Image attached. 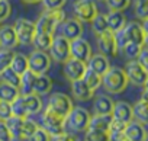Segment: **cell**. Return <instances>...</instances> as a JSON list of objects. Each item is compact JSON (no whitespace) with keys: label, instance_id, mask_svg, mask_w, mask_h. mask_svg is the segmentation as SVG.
Wrapping results in <instances>:
<instances>
[{"label":"cell","instance_id":"cell-12","mask_svg":"<svg viewBox=\"0 0 148 141\" xmlns=\"http://www.w3.org/2000/svg\"><path fill=\"white\" fill-rule=\"evenodd\" d=\"M92 55H93L92 54V47L84 38L80 36V38H76V39L70 41V58L87 63Z\"/></svg>","mask_w":148,"mask_h":141},{"label":"cell","instance_id":"cell-56","mask_svg":"<svg viewBox=\"0 0 148 141\" xmlns=\"http://www.w3.org/2000/svg\"><path fill=\"white\" fill-rule=\"evenodd\" d=\"M99 2H106V0H99Z\"/></svg>","mask_w":148,"mask_h":141},{"label":"cell","instance_id":"cell-51","mask_svg":"<svg viewBox=\"0 0 148 141\" xmlns=\"http://www.w3.org/2000/svg\"><path fill=\"white\" fill-rule=\"evenodd\" d=\"M142 28H144V31H145V34H148V19H145V21H142Z\"/></svg>","mask_w":148,"mask_h":141},{"label":"cell","instance_id":"cell-7","mask_svg":"<svg viewBox=\"0 0 148 141\" xmlns=\"http://www.w3.org/2000/svg\"><path fill=\"white\" fill-rule=\"evenodd\" d=\"M29 70L35 74H47V72L51 67V57L47 54V51L35 50L28 57Z\"/></svg>","mask_w":148,"mask_h":141},{"label":"cell","instance_id":"cell-52","mask_svg":"<svg viewBox=\"0 0 148 141\" xmlns=\"http://www.w3.org/2000/svg\"><path fill=\"white\" fill-rule=\"evenodd\" d=\"M23 3H36V2H41V0H22Z\"/></svg>","mask_w":148,"mask_h":141},{"label":"cell","instance_id":"cell-1","mask_svg":"<svg viewBox=\"0 0 148 141\" xmlns=\"http://www.w3.org/2000/svg\"><path fill=\"white\" fill-rule=\"evenodd\" d=\"M129 85L125 70L121 67H109V70L102 76V86L106 92L112 95L122 93Z\"/></svg>","mask_w":148,"mask_h":141},{"label":"cell","instance_id":"cell-48","mask_svg":"<svg viewBox=\"0 0 148 141\" xmlns=\"http://www.w3.org/2000/svg\"><path fill=\"white\" fill-rule=\"evenodd\" d=\"M109 141H129L123 131H109Z\"/></svg>","mask_w":148,"mask_h":141},{"label":"cell","instance_id":"cell-21","mask_svg":"<svg viewBox=\"0 0 148 141\" xmlns=\"http://www.w3.org/2000/svg\"><path fill=\"white\" fill-rule=\"evenodd\" d=\"M22 100L26 109L28 116L36 115L42 111V99L39 95L36 93H31V95H22Z\"/></svg>","mask_w":148,"mask_h":141},{"label":"cell","instance_id":"cell-26","mask_svg":"<svg viewBox=\"0 0 148 141\" xmlns=\"http://www.w3.org/2000/svg\"><path fill=\"white\" fill-rule=\"evenodd\" d=\"M112 119H113L112 115H93V116L90 118L89 128L100 129V131H108V132H109Z\"/></svg>","mask_w":148,"mask_h":141},{"label":"cell","instance_id":"cell-39","mask_svg":"<svg viewBox=\"0 0 148 141\" xmlns=\"http://www.w3.org/2000/svg\"><path fill=\"white\" fill-rule=\"evenodd\" d=\"M106 5L110 12H123L129 8L131 0H106Z\"/></svg>","mask_w":148,"mask_h":141},{"label":"cell","instance_id":"cell-34","mask_svg":"<svg viewBox=\"0 0 148 141\" xmlns=\"http://www.w3.org/2000/svg\"><path fill=\"white\" fill-rule=\"evenodd\" d=\"M84 141H109V132L87 128L84 131Z\"/></svg>","mask_w":148,"mask_h":141},{"label":"cell","instance_id":"cell-3","mask_svg":"<svg viewBox=\"0 0 148 141\" xmlns=\"http://www.w3.org/2000/svg\"><path fill=\"white\" fill-rule=\"evenodd\" d=\"M64 19H65V13L61 9H58V10H47L35 22L36 32H44V34L54 35L57 28L64 22Z\"/></svg>","mask_w":148,"mask_h":141},{"label":"cell","instance_id":"cell-17","mask_svg":"<svg viewBox=\"0 0 148 141\" xmlns=\"http://www.w3.org/2000/svg\"><path fill=\"white\" fill-rule=\"evenodd\" d=\"M125 135L129 141H144L145 140V135H147V129H145V125L132 119L131 122L126 124L125 127Z\"/></svg>","mask_w":148,"mask_h":141},{"label":"cell","instance_id":"cell-35","mask_svg":"<svg viewBox=\"0 0 148 141\" xmlns=\"http://www.w3.org/2000/svg\"><path fill=\"white\" fill-rule=\"evenodd\" d=\"M0 79H2L3 83L12 85V86H15V87H19V85H21V76H19L16 72H13L10 67L6 68L5 72L0 73Z\"/></svg>","mask_w":148,"mask_h":141},{"label":"cell","instance_id":"cell-15","mask_svg":"<svg viewBox=\"0 0 148 141\" xmlns=\"http://www.w3.org/2000/svg\"><path fill=\"white\" fill-rule=\"evenodd\" d=\"M60 28H61V35L64 38H67L68 41L80 38L83 34V22L79 21L77 18L64 19V22L60 25Z\"/></svg>","mask_w":148,"mask_h":141},{"label":"cell","instance_id":"cell-41","mask_svg":"<svg viewBox=\"0 0 148 141\" xmlns=\"http://www.w3.org/2000/svg\"><path fill=\"white\" fill-rule=\"evenodd\" d=\"M12 13V6L9 0H0V23H3Z\"/></svg>","mask_w":148,"mask_h":141},{"label":"cell","instance_id":"cell-28","mask_svg":"<svg viewBox=\"0 0 148 141\" xmlns=\"http://www.w3.org/2000/svg\"><path fill=\"white\" fill-rule=\"evenodd\" d=\"M19 95H21L19 87H15V86L8 85V83H3V82L0 83V100L12 103Z\"/></svg>","mask_w":148,"mask_h":141},{"label":"cell","instance_id":"cell-47","mask_svg":"<svg viewBox=\"0 0 148 141\" xmlns=\"http://www.w3.org/2000/svg\"><path fill=\"white\" fill-rule=\"evenodd\" d=\"M136 61L144 67V70L148 73V47H147V48H144V47H142V50H141V52H139V55H138Z\"/></svg>","mask_w":148,"mask_h":141},{"label":"cell","instance_id":"cell-40","mask_svg":"<svg viewBox=\"0 0 148 141\" xmlns=\"http://www.w3.org/2000/svg\"><path fill=\"white\" fill-rule=\"evenodd\" d=\"M135 15L138 19H148V2L147 0H135Z\"/></svg>","mask_w":148,"mask_h":141},{"label":"cell","instance_id":"cell-9","mask_svg":"<svg viewBox=\"0 0 148 141\" xmlns=\"http://www.w3.org/2000/svg\"><path fill=\"white\" fill-rule=\"evenodd\" d=\"M73 10L76 18L82 22H92L93 18L99 13L97 6L93 0H76L73 5Z\"/></svg>","mask_w":148,"mask_h":141},{"label":"cell","instance_id":"cell-55","mask_svg":"<svg viewBox=\"0 0 148 141\" xmlns=\"http://www.w3.org/2000/svg\"><path fill=\"white\" fill-rule=\"evenodd\" d=\"M144 141H148V131H147V135H145V140Z\"/></svg>","mask_w":148,"mask_h":141},{"label":"cell","instance_id":"cell-11","mask_svg":"<svg viewBox=\"0 0 148 141\" xmlns=\"http://www.w3.org/2000/svg\"><path fill=\"white\" fill-rule=\"evenodd\" d=\"M125 73L128 77V82L135 85V86H142L145 85L147 79H148V73L144 70V67L136 61V60H129L125 65Z\"/></svg>","mask_w":148,"mask_h":141},{"label":"cell","instance_id":"cell-2","mask_svg":"<svg viewBox=\"0 0 148 141\" xmlns=\"http://www.w3.org/2000/svg\"><path fill=\"white\" fill-rule=\"evenodd\" d=\"M118 48H122L126 42H135L139 45H144L145 39V31L141 23L138 22H128L121 31L115 32Z\"/></svg>","mask_w":148,"mask_h":141},{"label":"cell","instance_id":"cell-31","mask_svg":"<svg viewBox=\"0 0 148 141\" xmlns=\"http://www.w3.org/2000/svg\"><path fill=\"white\" fill-rule=\"evenodd\" d=\"M52 39H54V35L44 34V32H36V35H35L32 44L35 45V50H39V51H48V50L51 48Z\"/></svg>","mask_w":148,"mask_h":141},{"label":"cell","instance_id":"cell-53","mask_svg":"<svg viewBox=\"0 0 148 141\" xmlns=\"http://www.w3.org/2000/svg\"><path fill=\"white\" fill-rule=\"evenodd\" d=\"M144 45L148 47V34H145V39H144Z\"/></svg>","mask_w":148,"mask_h":141},{"label":"cell","instance_id":"cell-36","mask_svg":"<svg viewBox=\"0 0 148 141\" xmlns=\"http://www.w3.org/2000/svg\"><path fill=\"white\" fill-rule=\"evenodd\" d=\"M142 47L144 45H139V44H135V42H126L122 47V51H123V54L128 60H136L141 50H142Z\"/></svg>","mask_w":148,"mask_h":141},{"label":"cell","instance_id":"cell-30","mask_svg":"<svg viewBox=\"0 0 148 141\" xmlns=\"http://www.w3.org/2000/svg\"><path fill=\"white\" fill-rule=\"evenodd\" d=\"M10 68L13 72H16L19 76H22L26 70H29V64H28V57L22 52H16L13 55V60H12V64H10Z\"/></svg>","mask_w":148,"mask_h":141},{"label":"cell","instance_id":"cell-38","mask_svg":"<svg viewBox=\"0 0 148 141\" xmlns=\"http://www.w3.org/2000/svg\"><path fill=\"white\" fill-rule=\"evenodd\" d=\"M38 129V124L31 119V116L23 118V125H22V140H28L35 131Z\"/></svg>","mask_w":148,"mask_h":141},{"label":"cell","instance_id":"cell-25","mask_svg":"<svg viewBox=\"0 0 148 141\" xmlns=\"http://www.w3.org/2000/svg\"><path fill=\"white\" fill-rule=\"evenodd\" d=\"M52 89V79L47 74H36V80H35V87H34V93L36 95H48Z\"/></svg>","mask_w":148,"mask_h":141},{"label":"cell","instance_id":"cell-46","mask_svg":"<svg viewBox=\"0 0 148 141\" xmlns=\"http://www.w3.org/2000/svg\"><path fill=\"white\" fill-rule=\"evenodd\" d=\"M51 141H80V138H77L74 134H68V132H61L57 135L51 137Z\"/></svg>","mask_w":148,"mask_h":141},{"label":"cell","instance_id":"cell-33","mask_svg":"<svg viewBox=\"0 0 148 141\" xmlns=\"http://www.w3.org/2000/svg\"><path fill=\"white\" fill-rule=\"evenodd\" d=\"M90 23H92V29L96 35H100V34H103L105 31L109 29L108 28V19H106L105 13H97Z\"/></svg>","mask_w":148,"mask_h":141},{"label":"cell","instance_id":"cell-5","mask_svg":"<svg viewBox=\"0 0 148 141\" xmlns=\"http://www.w3.org/2000/svg\"><path fill=\"white\" fill-rule=\"evenodd\" d=\"M41 127L52 137L57 134L64 132L65 129V118L61 115H57L49 108H45V111L41 115Z\"/></svg>","mask_w":148,"mask_h":141},{"label":"cell","instance_id":"cell-50","mask_svg":"<svg viewBox=\"0 0 148 141\" xmlns=\"http://www.w3.org/2000/svg\"><path fill=\"white\" fill-rule=\"evenodd\" d=\"M141 99L148 103V89H144V92H142V95H141Z\"/></svg>","mask_w":148,"mask_h":141},{"label":"cell","instance_id":"cell-22","mask_svg":"<svg viewBox=\"0 0 148 141\" xmlns=\"http://www.w3.org/2000/svg\"><path fill=\"white\" fill-rule=\"evenodd\" d=\"M113 105H115V102L109 96H106V95L97 96L95 99V103H93L95 115H112Z\"/></svg>","mask_w":148,"mask_h":141},{"label":"cell","instance_id":"cell-49","mask_svg":"<svg viewBox=\"0 0 148 141\" xmlns=\"http://www.w3.org/2000/svg\"><path fill=\"white\" fill-rule=\"evenodd\" d=\"M125 127H126V124H123L121 121H116V119H112L109 131H125Z\"/></svg>","mask_w":148,"mask_h":141},{"label":"cell","instance_id":"cell-37","mask_svg":"<svg viewBox=\"0 0 148 141\" xmlns=\"http://www.w3.org/2000/svg\"><path fill=\"white\" fill-rule=\"evenodd\" d=\"M15 52H12V50H6V48H0V73L5 72L6 68L10 67L12 60H13Z\"/></svg>","mask_w":148,"mask_h":141},{"label":"cell","instance_id":"cell-43","mask_svg":"<svg viewBox=\"0 0 148 141\" xmlns=\"http://www.w3.org/2000/svg\"><path fill=\"white\" fill-rule=\"evenodd\" d=\"M45 10H58L61 9L67 0H41Z\"/></svg>","mask_w":148,"mask_h":141},{"label":"cell","instance_id":"cell-18","mask_svg":"<svg viewBox=\"0 0 148 141\" xmlns=\"http://www.w3.org/2000/svg\"><path fill=\"white\" fill-rule=\"evenodd\" d=\"M71 93L74 95V98H76L77 100H90L95 95V90H92L83 79H79V80H74L71 82Z\"/></svg>","mask_w":148,"mask_h":141},{"label":"cell","instance_id":"cell-27","mask_svg":"<svg viewBox=\"0 0 148 141\" xmlns=\"http://www.w3.org/2000/svg\"><path fill=\"white\" fill-rule=\"evenodd\" d=\"M132 109H134V119L147 125L148 124V103L139 99L138 102H135V105H132Z\"/></svg>","mask_w":148,"mask_h":141},{"label":"cell","instance_id":"cell-16","mask_svg":"<svg viewBox=\"0 0 148 141\" xmlns=\"http://www.w3.org/2000/svg\"><path fill=\"white\" fill-rule=\"evenodd\" d=\"M112 118L116 121H121L123 124H128L134 119V109L132 105L125 102V100H118L113 105V111H112Z\"/></svg>","mask_w":148,"mask_h":141},{"label":"cell","instance_id":"cell-42","mask_svg":"<svg viewBox=\"0 0 148 141\" xmlns=\"http://www.w3.org/2000/svg\"><path fill=\"white\" fill-rule=\"evenodd\" d=\"M28 141H51V135L42 127H38V129L28 138Z\"/></svg>","mask_w":148,"mask_h":141},{"label":"cell","instance_id":"cell-44","mask_svg":"<svg viewBox=\"0 0 148 141\" xmlns=\"http://www.w3.org/2000/svg\"><path fill=\"white\" fill-rule=\"evenodd\" d=\"M12 116V106L9 102L0 100V121H8Z\"/></svg>","mask_w":148,"mask_h":141},{"label":"cell","instance_id":"cell-58","mask_svg":"<svg viewBox=\"0 0 148 141\" xmlns=\"http://www.w3.org/2000/svg\"><path fill=\"white\" fill-rule=\"evenodd\" d=\"M0 48H2V47H0Z\"/></svg>","mask_w":148,"mask_h":141},{"label":"cell","instance_id":"cell-19","mask_svg":"<svg viewBox=\"0 0 148 141\" xmlns=\"http://www.w3.org/2000/svg\"><path fill=\"white\" fill-rule=\"evenodd\" d=\"M18 45H19V41H18V36H16L13 26L5 25L0 28V47L6 48V50H12Z\"/></svg>","mask_w":148,"mask_h":141},{"label":"cell","instance_id":"cell-32","mask_svg":"<svg viewBox=\"0 0 148 141\" xmlns=\"http://www.w3.org/2000/svg\"><path fill=\"white\" fill-rule=\"evenodd\" d=\"M83 80H84V83H86L92 90H96L97 87L102 86V76H99L96 72H93V70L89 68V67H87V70L84 72Z\"/></svg>","mask_w":148,"mask_h":141},{"label":"cell","instance_id":"cell-57","mask_svg":"<svg viewBox=\"0 0 148 141\" xmlns=\"http://www.w3.org/2000/svg\"><path fill=\"white\" fill-rule=\"evenodd\" d=\"M147 2H148V0H147Z\"/></svg>","mask_w":148,"mask_h":141},{"label":"cell","instance_id":"cell-4","mask_svg":"<svg viewBox=\"0 0 148 141\" xmlns=\"http://www.w3.org/2000/svg\"><path fill=\"white\" fill-rule=\"evenodd\" d=\"M90 112L82 106H74L71 112L65 118V127H68L73 132H84L90 124Z\"/></svg>","mask_w":148,"mask_h":141},{"label":"cell","instance_id":"cell-45","mask_svg":"<svg viewBox=\"0 0 148 141\" xmlns=\"http://www.w3.org/2000/svg\"><path fill=\"white\" fill-rule=\"evenodd\" d=\"M0 141H13L10 129L8 128L5 121H0Z\"/></svg>","mask_w":148,"mask_h":141},{"label":"cell","instance_id":"cell-6","mask_svg":"<svg viewBox=\"0 0 148 141\" xmlns=\"http://www.w3.org/2000/svg\"><path fill=\"white\" fill-rule=\"evenodd\" d=\"M13 28H15V32H16L19 44L29 45V44L34 42V38L36 35V26H35V23L32 21L25 19V18H19L15 22Z\"/></svg>","mask_w":148,"mask_h":141},{"label":"cell","instance_id":"cell-24","mask_svg":"<svg viewBox=\"0 0 148 141\" xmlns=\"http://www.w3.org/2000/svg\"><path fill=\"white\" fill-rule=\"evenodd\" d=\"M106 19H108V28L112 32H118L126 25V16L122 12H110L106 15Z\"/></svg>","mask_w":148,"mask_h":141},{"label":"cell","instance_id":"cell-54","mask_svg":"<svg viewBox=\"0 0 148 141\" xmlns=\"http://www.w3.org/2000/svg\"><path fill=\"white\" fill-rule=\"evenodd\" d=\"M144 89H148V79H147V82H145V85H144Z\"/></svg>","mask_w":148,"mask_h":141},{"label":"cell","instance_id":"cell-13","mask_svg":"<svg viewBox=\"0 0 148 141\" xmlns=\"http://www.w3.org/2000/svg\"><path fill=\"white\" fill-rule=\"evenodd\" d=\"M64 67H62V73H64V77L70 82H74V80H79V79H83L84 76V72L87 70V63L84 61H80V60H74V58H68L65 63H62Z\"/></svg>","mask_w":148,"mask_h":141},{"label":"cell","instance_id":"cell-20","mask_svg":"<svg viewBox=\"0 0 148 141\" xmlns=\"http://www.w3.org/2000/svg\"><path fill=\"white\" fill-rule=\"evenodd\" d=\"M87 67L92 68L93 72H96L99 76H103L109 67H110V63H109V58L105 55V54H95L90 57V60L87 61Z\"/></svg>","mask_w":148,"mask_h":141},{"label":"cell","instance_id":"cell-29","mask_svg":"<svg viewBox=\"0 0 148 141\" xmlns=\"http://www.w3.org/2000/svg\"><path fill=\"white\" fill-rule=\"evenodd\" d=\"M8 128L10 129V134L13 137V140H18V141H22V125H23V118H19V116H15L12 115L8 121H5Z\"/></svg>","mask_w":148,"mask_h":141},{"label":"cell","instance_id":"cell-8","mask_svg":"<svg viewBox=\"0 0 148 141\" xmlns=\"http://www.w3.org/2000/svg\"><path fill=\"white\" fill-rule=\"evenodd\" d=\"M47 108H49L57 115H61V116L67 118V115L71 112L74 105H73V100H71L70 96H67L64 93H52L49 96Z\"/></svg>","mask_w":148,"mask_h":141},{"label":"cell","instance_id":"cell-23","mask_svg":"<svg viewBox=\"0 0 148 141\" xmlns=\"http://www.w3.org/2000/svg\"><path fill=\"white\" fill-rule=\"evenodd\" d=\"M35 80H36V74L34 72H31V70H26V72L21 76V85H19L21 95H31V93H34Z\"/></svg>","mask_w":148,"mask_h":141},{"label":"cell","instance_id":"cell-14","mask_svg":"<svg viewBox=\"0 0 148 141\" xmlns=\"http://www.w3.org/2000/svg\"><path fill=\"white\" fill-rule=\"evenodd\" d=\"M97 47L100 50L102 54H105L106 57H115L118 54V44H116V38H115V32L112 31H105L103 34L97 35Z\"/></svg>","mask_w":148,"mask_h":141},{"label":"cell","instance_id":"cell-10","mask_svg":"<svg viewBox=\"0 0 148 141\" xmlns=\"http://www.w3.org/2000/svg\"><path fill=\"white\" fill-rule=\"evenodd\" d=\"M49 52H51V55H49L51 60H54L57 63H65L70 58V41L67 38H64L62 35L54 36Z\"/></svg>","mask_w":148,"mask_h":141}]
</instances>
